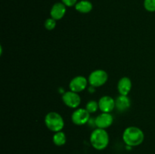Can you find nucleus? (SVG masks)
<instances>
[{"label": "nucleus", "mask_w": 155, "mask_h": 154, "mask_svg": "<svg viewBox=\"0 0 155 154\" xmlns=\"http://www.w3.org/2000/svg\"><path fill=\"white\" fill-rule=\"evenodd\" d=\"M145 140V134L136 126L127 127L123 133V140L127 146L133 147L139 146Z\"/></svg>", "instance_id": "1"}, {"label": "nucleus", "mask_w": 155, "mask_h": 154, "mask_svg": "<svg viewBox=\"0 0 155 154\" xmlns=\"http://www.w3.org/2000/svg\"><path fill=\"white\" fill-rule=\"evenodd\" d=\"M90 143L94 149L103 150L107 147L110 141L109 134L105 129L95 128L90 134Z\"/></svg>", "instance_id": "2"}, {"label": "nucleus", "mask_w": 155, "mask_h": 154, "mask_svg": "<svg viewBox=\"0 0 155 154\" xmlns=\"http://www.w3.org/2000/svg\"><path fill=\"white\" fill-rule=\"evenodd\" d=\"M44 122L46 128L54 133L62 131L64 126L63 117L57 112H49L45 116Z\"/></svg>", "instance_id": "3"}, {"label": "nucleus", "mask_w": 155, "mask_h": 154, "mask_svg": "<svg viewBox=\"0 0 155 154\" xmlns=\"http://www.w3.org/2000/svg\"><path fill=\"white\" fill-rule=\"evenodd\" d=\"M108 79V74L104 69H98L92 71L89 75L88 81L91 86L98 88L104 85Z\"/></svg>", "instance_id": "4"}, {"label": "nucleus", "mask_w": 155, "mask_h": 154, "mask_svg": "<svg viewBox=\"0 0 155 154\" xmlns=\"http://www.w3.org/2000/svg\"><path fill=\"white\" fill-rule=\"evenodd\" d=\"M90 119V113L86 108H77L71 115V120L76 125H83Z\"/></svg>", "instance_id": "5"}, {"label": "nucleus", "mask_w": 155, "mask_h": 154, "mask_svg": "<svg viewBox=\"0 0 155 154\" xmlns=\"http://www.w3.org/2000/svg\"><path fill=\"white\" fill-rule=\"evenodd\" d=\"M62 101L67 107L71 109H77L81 103V98L78 93H76L72 91H68L63 94Z\"/></svg>", "instance_id": "6"}, {"label": "nucleus", "mask_w": 155, "mask_h": 154, "mask_svg": "<svg viewBox=\"0 0 155 154\" xmlns=\"http://www.w3.org/2000/svg\"><path fill=\"white\" fill-rule=\"evenodd\" d=\"M88 83L89 81L86 77L83 75H77L71 80L69 83V88L72 91L80 93L86 89Z\"/></svg>", "instance_id": "7"}, {"label": "nucleus", "mask_w": 155, "mask_h": 154, "mask_svg": "<svg viewBox=\"0 0 155 154\" xmlns=\"http://www.w3.org/2000/svg\"><path fill=\"white\" fill-rule=\"evenodd\" d=\"M114 122V117L110 113H101L95 119V125L97 128H109Z\"/></svg>", "instance_id": "8"}, {"label": "nucleus", "mask_w": 155, "mask_h": 154, "mask_svg": "<svg viewBox=\"0 0 155 154\" xmlns=\"http://www.w3.org/2000/svg\"><path fill=\"white\" fill-rule=\"evenodd\" d=\"M98 102L99 110L102 113H110L115 109V100L108 95L101 97Z\"/></svg>", "instance_id": "9"}, {"label": "nucleus", "mask_w": 155, "mask_h": 154, "mask_svg": "<svg viewBox=\"0 0 155 154\" xmlns=\"http://www.w3.org/2000/svg\"><path fill=\"white\" fill-rule=\"evenodd\" d=\"M67 12V6L64 3L56 2L51 8L50 10V16L55 21L61 20L64 17Z\"/></svg>", "instance_id": "10"}, {"label": "nucleus", "mask_w": 155, "mask_h": 154, "mask_svg": "<svg viewBox=\"0 0 155 154\" xmlns=\"http://www.w3.org/2000/svg\"><path fill=\"white\" fill-rule=\"evenodd\" d=\"M132 81L129 77H122L117 83V90L120 95H128L132 89Z\"/></svg>", "instance_id": "11"}, {"label": "nucleus", "mask_w": 155, "mask_h": 154, "mask_svg": "<svg viewBox=\"0 0 155 154\" xmlns=\"http://www.w3.org/2000/svg\"><path fill=\"white\" fill-rule=\"evenodd\" d=\"M131 106V101L127 95H120L115 100V108L120 112H124L128 110Z\"/></svg>", "instance_id": "12"}, {"label": "nucleus", "mask_w": 155, "mask_h": 154, "mask_svg": "<svg viewBox=\"0 0 155 154\" xmlns=\"http://www.w3.org/2000/svg\"><path fill=\"white\" fill-rule=\"evenodd\" d=\"M93 8L92 3L89 0H81L75 5V9L81 14H88Z\"/></svg>", "instance_id": "13"}, {"label": "nucleus", "mask_w": 155, "mask_h": 154, "mask_svg": "<svg viewBox=\"0 0 155 154\" xmlns=\"http://www.w3.org/2000/svg\"><path fill=\"white\" fill-rule=\"evenodd\" d=\"M52 141L54 145L58 146H61L66 143L67 142V136L64 132L62 131H58L54 134L52 137Z\"/></svg>", "instance_id": "14"}, {"label": "nucleus", "mask_w": 155, "mask_h": 154, "mask_svg": "<svg viewBox=\"0 0 155 154\" xmlns=\"http://www.w3.org/2000/svg\"><path fill=\"white\" fill-rule=\"evenodd\" d=\"M98 109H99L98 107V102H97L96 101H89V102L86 104V110L89 112V113H94L98 110Z\"/></svg>", "instance_id": "15"}, {"label": "nucleus", "mask_w": 155, "mask_h": 154, "mask_svg": "<svg viewBox=\"0 0 155 154\" xmlns=\"http://www.w3.org/2000/svg\"><path fill=\"white\" fill-rule=\"evenodd\" d=\"M144 8L148 12H155V0H144Z\"/></svg>", "instance_id": "16"}, {"label": "nucleus", "mask_w": 155, "mask_h": 154, "mask_svg": "<svg viewBox=\"0 0 155 154\" xmlns=\"http://www.w3.org/2000/svg\"><path fill=\"white\" fill-rule=\"evenodd\" d=\"M56 21L53 18H47L45 20V23H44V26H45V29L47 30H53L56 27Z\"/></svg>", "instance_id": "17"}, {"label": "nucleus", "mask_w": 155, "mask_h": 154, "mask_svg": "<svg viewBox=\"0 0 155 154\" xmlns=\"http://www.w3.org/2000/svg\"><path fill=\"white\" fill-rule=\"evenodd\" d=\"M61 1L67 7H73V6H75V5L77 3V0H61Z\"/></svg>", "instance_id": "18"}]
</instances>
